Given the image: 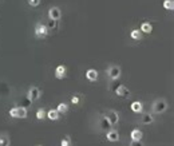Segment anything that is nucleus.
Instances as JSON below:
<instances>
[{"label": "nucleus", "instance_id": "5701e85b", "mask_svg": "<svg viewBox=\"0 0 174 146\" xmlns=\"http://www.w3.org/2000/svg\"><path fill=\"white\" fill-rule=\"evenodd\" d=\"M60 145L62 146H70L71 145V141H70V137H66V138L64 139H62V142H60Z\"/></svg>", "mask_w": 174, "mask_h": 146}, {"label": "nucleus", "instance_id": "6ab92c4d", "mask_svg": "<svg viewBox=\"0 0 174 146\" xmlns=\"http://www.w3.org/2000/svg\"><path fill=\"white\" fill-rule=\"evenodd\" d=\"M27 109L26 107H18V118H21V119H24V118H27Z\"/></svg>", "mask_w": 174, "mask_h": 146}, {"label": "nucleus", "instance_id": "412c9836", "mask_svg": "<svg viewBox=\"0 0 174 146\" xmlns=\"http://www.w3.org/2000/svg\"><path fill=\"white\" fill-rule=\"evenodd\" d=\"M36 118H38L39 121L44 119V118H46V110H44V109H39V110L36 111Z\"/></svg>", "mask_w": 174, "mask_h": 146}, {"label": "nucleus", "instance_id": "bb28decb", "mask_svg": "<svg viewBox=\"0 0 174 146\" xmlns=\"http://www.w3.org/2000/svg\"><path fill=\"white\" fill-rule=\"evenodd\" d=\"M71 102H72L74 105L79 103V97H78V95H75V97H72V98H71Z\"/></svg>", "mask_w": 174, "mask_h": 146}, {"label": "nucleus", "instance_id": "7ed1b4c3", "mask_svg": "<svg viewBox=\"0 0 174 146\" xmlns=\"http://www.w3.org/2000/svg\"><path fill=\"white\" fill-rule=\"evenodd\" d=\"M121 74H122V70H121L119 66H117V64H111V66H108L107 75L111 80H117L121 76Z\"/></svg>", "mask_w": 174, "mask_h": 146}, {"label": "nucleus", "instance_id": "6e6552de", "mask_svg": "<svg viewBox=\"0 0 174 146\" xmlns=\"http://www.w3.org/2000/svg\"><path fill=\"white\" fill-rule=\"evenodd\" d=\"M117 95L118 97H123V98H127V97H130V90L126 87V86H123V85H121V86H118V89H117Z\"/></svg>", "mask_w": 174, "mask_h": 146}, {"label": "nucleus", "instance_id": "b1692460", "mask_svg": "<svg viewBox=\"0 0 174 146\" xmlns=\"http://www.w3.org/2000/svg\"><path fill=\"white\" fill-rule=\"evenodd\" d=\"M10 117L12 118H18V107H14L10 110Z\"/></svg>", "mask_w": 174, "mask_h": 146}, {"label": "nucleus", "instance_id": "a211bd4d", "mask_svg": "<svg viewBox=\"0 0 174 146\" xmlns=\"http://www.w3.org/2000/svg\"><path fill=\"white\" fill-rule=\"evenodd\" d=\"M130 36H131V39H134V40H141L142 32H141L139 30H131V32H130Z\"/></svg>", "mask_w": 174, "mask_h": 146}, {"label": "nucleus", "instance_id": "9b49d317", "mask_svg": "<svg viewBox=\"0 0 174 146\" xmlns=\"http://www.w3.org/2000/svg\"><path fill=\"white\" fill-rule=\"evenodd\" d=\"M142 137H143V133H142L141 130L134 129L131 133H130V138H131V141H141Z\"/></svg>", "mask_w": 174, "mask_h": 146}, {"label": "nucleus", "instance_id": "f03ea898", "mask_svg": "<svg viewBox=\"0 0 174 146\" xmlns=\"http://www.w3.org/2000/svg\"><path fill=\"white\" fill-rule=\"evenodd\" d=\"M105 118H106V121L110 126H115L119 122V114L115 110H107L106 114H105Z\"/></svg>", "mask_w": 174, "mask_h": 146}, {"label": "nucleus", "instance_id": "2eb2a0df", "mask_svg": "<svg viewBox=\"0 0 174 146\" xmlns=\"http://www.w3.org/2000/svg\"><path fill=\"white\" fill-rule=\"evenodd\" d=\"M142 123H145V125H150V123H153L154 122V117L151 115L150 113H146L142 115Z\"/></svg>", "mask_w": 174, "mask_h": 146}, {"label": "nucleus", "instance_id": "0eeeda50", "mask_svg": "<svg viewBox=\"0 0 174 146\" xmlns=\"http://www.w3.org/2000/svg\"><path fill=\"white\" fill-rule=\"evenodd\" d=\"M55 78H56V79L66 78V66H63V64H59V66L55 68Z\"/></svg>", "mask_w": 174, "mask_h": 146}, {"label": "nucleus", "instance_id": "a878e982", "mask_svg": "<svg viewBox=\"0 0 174 146\" xmlns=\"http://www.w3.org/2000/svg\"><path fill=\"white\" fill-rule=\"evenodd\" d=\"M130 146H143L141 141H131L130 142Z\"/></svg>", "mask_w": 174, "mask_h": 146}, {"label": "nucleus", "instance_id": "9d476101", "mask_svg": "<svg viewBox=\"0 0 174 146\" xmlns=\"http://www.w3.org/2000/svg\"><path fill=\"white\" fill-rule=\"evenodd\" d=\"M86 78L90 80V82H95L98 79V71L94 70V68H90V70L86 71Z\"/></svg>", "mask_w": 174, "mask_h": 146}, {"label": "nucleus", "instance_id": "f8f14e48", "mask_svg": "<svg viewBox=\"0 0 174 146\" xmlns=\"http://www.w3.org/2000/svg\"><path fill=\"white\" fill-rule=\"evenodd\" d=\"M46 117H47L50 121H58L59 119V113H58L56 109H51L50 111L46 113Z\"/></svg>", "mask_w": 174, "mask_h": 146}, {"label": "nucleus", "instance_id": "393cba45", "mask_svg": "<svg viewBox=\"0 0 174 146\" xmlns=\"http://www.w3.org/2000/svg\"><path fill=\"white\" fill-rule=\"evenodd\" d=\"M28 4L32 5V7H38L40 4V0H28Z\"/></svg>", "mask_w": 174, "mask_h": 146}, {"label": "nucleus", "instance_id": "423d86ee", "mask_svg": "<svg viewBox=\"0 0 174 146\" xmlns=\"http://www.w3.org/2000/svg\"><path fill=\"white\" fill-rule=\"evenodd\" d=\"M48 18L51 20H59L62 18V11H60V8L59 7H51L48 10Z\"/></svg>", "mask_w": 174, "mask_h": 146}, {"label": "nucleus", "instance_id": "ddd939ff", "mask_svg": "<svg viewBox=\"0 0 174 146\" xmlns=\"http://www.w3.org/2000/svg\"><path fill=\"white\" fill-rule=\"evenodd\" d=\"M130 107H131V110L134 111V113H142V111H143V105L139 101H134Z\"/></svg>", "mask_w": 174, "mask_h": 146}, {"label": "nucleus", "instance_id": "4468645a", "mask_svg": "<svg viewBox=\"0 0 174 146\" xmlns=\"http://www.w3.org/2000/svg\"><path fill=\"white\" fill-rule=\"evenodd\" d=\"M139 31L143 34H151L153 32V26H151L150 23H147V21H145V23L141 24V30Z\"/></svg>", "mask_w": 174, "mask_h": 146}, {"label": "nucleus", "instance_id": "1a4fd4ad", "mask_svg": "<svg viewBox=\"0 0 174 146\" xmlns=\"http://www.w3.org/2000/svg\"><path fill=\"white\" fill-rule=\"evenodd\" d=\"M106 138H107V141H110V142H118L119 141V133L113 129V130H110V131L107 133Z\"/></svg>", "mask_w": 174, "mask_h": 146}, {"label": "nucleus", "instance_id": "4be33fe9", "mask_svg": "<svg viewBox=\"0 0 174 146\" xmlns=\"http://www.w3.org/2000/svg\"><path fill=\"white\" fill-rule=\"evenodd\" d=\"M46 27L48 28V31L50 30H55V28H56V20H51V19H50L47 21V24H46Z\"/></svg>", "mask_w": 174, "mask_h": 146}, {"label": "nucleus", "instance_id": "20e7f679", "mask_svg": "<svg viewBox=\"0 0 174 146\" xmlns=\"http://www.w3.org/2000/svg\"><path fill=\"white\" fill-rule=\"evenodd\" d=\"M48 28L46 27V24H42V23H36L35 24V35L36 38H46L48 35Z\"/></svg>", "mask_w": 174, "mask_h": 146}, {"label": "nucleus", "instance_id": "cd10ccee", "mask_svg": "<svg viewBox=\"0 0 174 146\" xmlns=\"http://www.w3.org/2000/svg\"><path fill=\"white\" fill-rule=\"evenodd\" d=\"M70 146H71V145H70Z\"/></svg>", "mask_w": 174, "mask_h": 146}, {"label": "nucleus", "instance_id": "aec40b11", "mask_svg": "<svg viewBox=\"0 0 174 146\" xmlns=\"http://www.w3.org/2000/svg\"><path fill=\"white\" fill-rule=\"evenodd\" d=\"M162 5H163L165 10H167V11H173L174 10V2H173V0H165Z\"/></svg>", "mask_w": 174, "mask_h": 146}, {"label": "nucleus", "instance_id": "f257e3e1", "mask_svg": "<svg viewBox=\"0 0 174 146\" xmlns=\"http://www.w3.org/2000/svg\"><path fill=\"white\" fill-rule=\"evenodd\" d=\"M167 107H169V103H167V102L165 101L163 98L155 99L153 103H151V110H153V113H155V114H162V113H165V111L167 110Z\"/></svg>", "mask_w": 174, "mask_h": 146}, {"label": "nucleus", "instance_id": "39448f33", "mask_svg": "<svg viewBox=\"0 0 174 146\" xmlns=\"http://www.w3.org/2000/svg\"><path fill=\"white\" fill-rule=\"evenodd\" d=\"M42 97V91H40L39 87L36 86H31L30 90H28V99L30 101H38V99Z\"/></svg>", "mask_w": 174, "mask_h": 146}, {"label": "nucleus", "instance_id": "dca6fc26", "mask_svg": "<svg viewBox=\"0 0 174 146\" xmlns=\"http://www.w3.org/2000/svg\"><path fill=\"white\" fill-rule=\"evenodd\" d=\"M11 141H10V137L7 134H2L0 135V146H10Z\"/></svg>", "mask_w": 174, "mask_h": 146}, {"label": "nucleus", "instance_id": "f3484780", "mask_svg": "<svg viewBox=\"0 0 174 146\" xmlns=\"http://www.w3.org/2000/svg\"><path fill=\"white\" fill-rule=\"evenodd\" d=\"M56 110H58V113L59 114H64V113H67L68 111V105L67 103H64V102H62V103H59L58 105V107H56Z\"/></svg>", "mask_w": 174, "mask_h": 146}]
</instances>
